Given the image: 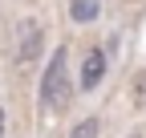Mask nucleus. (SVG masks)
<instances>
[{
    "instance_id": "obj_1",
    "label": "nucleus",
    "mask_w": 146,
    "mask_h": 138,
    "mask_svg": "<svg viewBox=\"0 0 146 138\" xmlns=\"http://www.w3.org/2000/svg\"><path fill=\"white\" fill-rule=\"evenodd\" d=\"M69 49H57L53 53V61H49V69H45V77H41V102L49 110H65V102H69Z\"/></svg>"
},
{
    "instance_id": "obj_2",
    "label": "nucleus",
    "mask_w": 146,
    "mask_h": 138,
    "mask_svg": "<svg viewBox=\"0 0 146 138\" xmlns=\"http://www.w3.org/2000/svg\"><path fill=\"white\" fill-rule=\"evenodd\" d=\"M36 53H41V25L36 21H21V53H16V61L29 65Z\"/></svg>"
},
{
    "instance_id": "obj_3",
    "label": "nucleus",
    "mask_w": 146,
    "mask_h": 138,
    "mask_svg": "<svg viewBox=\"0 0 146 138\" xmlns=\"http://www.w3.org/2000/svg\"><path fill=\"white\" fill-rule=\"evenodd\" d=\"M102 73H106V53L102 49H89L85 61H81V90H98Z\"/></svg>"
},
{
    "instance_id": "obj_4",
    "label": "nucleus",
    "mask_w": 146,
    "mask_h": 138,
    "mask_svg": "<svg viewBox=\"0 0 146 138\" xmlns=\"http://www.w3.org/2000/svg\"><path fill=\"white\" fill-rule=\"evenodd\" d=\"M73 21H94L98 16V0H73Z\"/></svg>"
},
{
    "instance_id": "obj_5",
    "label": "nucleus",
    "mask_w": 146,
    "mask_h": 138,
    "mask_svg": "<svg viewBox=\"0 0 146 138\" xmlns=\"http://www.w3.org/2000/svg\"><path fill=\"white\" fill-rule=\"evenodd\" d=\"M69 138H98V122H94V118H85V122H77Z\"/></svg>"
},
{
    "instance_id": "obj_6",
    "label": "nucleus",
    "mask_w": 146,
    "mask_h": 138,
    "mask_svg": "<svg viewBox=\"0 0 146 138\" xmlns=\"http://www.w3.org/2000/svg\"><path fill=\"white\" fill-rule=\"evenodd\" d=\"M134 102H138V106H146V69L134 77Z\"/></svg>"
},
{
    "instance_id": "obj_7",
    "label": "nucleus",
    "mask_w": 146,
    "mask_h": 138,
    "mask_svg": "<svg viewBox=\"0 0 146 138\" xmlns=\"http://www.w3.org/2000/svg\"><path fill=\"white\" fill-rule=\"evenodd\" d=\"M0 134H4V110H0Z\"/></svg>"
}]
</instances>
